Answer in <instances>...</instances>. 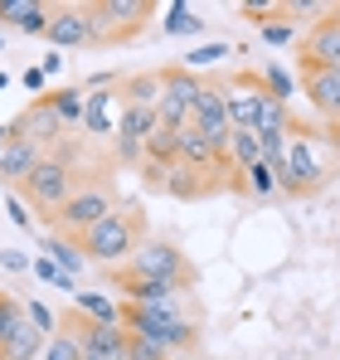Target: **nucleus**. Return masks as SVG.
<instances>
[{
	"label": "nucleus",
	"instance_id": "nucleus-23",
	"mask_svg": "<svg viewBox=\"0 0 340 360\" xmlns=\"http://www.w3.org/2000/svg\"><path fill=\"white\" fill-rule=\"evenodd\" d=\"M30 316H25V302H15L10 292H0V360L10 351V341H15V331L25 326Z\"/></svg>",
	"mask_w": 340,
	"mask_h": 360
},
{
	"label": "nucleus",
	"instance_id": "nucleus-17",
	"mask_svg": "<svg viewBox=\"0 0 340 360\" xmlns=\"http://www.w3.org/2000/svg\"><path fill=\"white\" fill-rule=\"evenodd\" d=\"M117 98H122V93H112V88L88 93V103H83V131H88V136H117V122H112Z\"/></svg>",
	"mask_w": 340,
	"mask_h": 360
},
{
	"label": "nucleus",
	"instance_id": "nucleus-5",
	"mask_svg": "<svg viewBox=\"0 0 340 360\" xmlns=\"http://www.w3.org/2000/svg\"><path fill=\"white\" fill-rule=\"evenodd\" d=\"M326 180V161H321V146L306 136L301 122H292V141H287V161L277 166V190L287 200L296 195H311L316 185Z\"/></svg>",
	"mask_w": 340,
	"mask_h": 360
},
{
	"label": "nucleus",
	"instance_id": "nucleus-1",
	"mask_svg": "<svg viewBox=\"0 0 340 360\" xmlns=\"http://www.w3.org/2000/svg\"><path fill=\"white\" fill-rule=\"evenodd\" d=\"M146 239H151V234H146V214H141L136 200H122L107 219H98L88 234H78L83 258H88V263H107V268H117V263L126 268L131 253H136Z\"/></svg>",
	"mask_w": 340,
	"mask_h": 360
},
{
	"label": "nucleus",
	"instance_id": "nucleus-12",
	"mask_svg": "<svg viewBox=\"0 0 340 360\" xmlns=\"http://www.w3.org/2000/svg\"><path fill=\"white\" fill-rule=\"evenodd\" d=\"M195 127L219 146L228 151V141H233V122H228V108H224V83H204V93H200V103H195Z\"/></svg>",
	"mask_w": 340,
	"mask_h": 360
},
{
	"label": "nucleus",
	"instance_id": "nucleus-41",
	"mask_svg": "<svg viewBox=\"0 0 340 360\" xmlns=\"http://www.w3.org/2000/svg\"><path fill=\"white\" fill-rule=\"evenodd\" d=\"M336 20H340V15H336Z\"/></svg>",
	"mask_w": 340,
	"mask_h": 360
},
{
	"label": "nucleus",
	"instance_id": "nucleus-2",
	"mask_svg": "<svg viewBox=\"0 0 340 360\" xmlns=\"http://www.w3.org/2000/svg\"><path fill=\"white\" fill-rule=\"evenodd\" d=\"M122 326H126L131 336L156 341V346L170 351L175 360H185L200 346V321H195L185 307H136V302H122Z\"/></svg>",
	"mask_w": 340,
	"mask_h": 360
},
{
	"label": "nucleus",
	"instance_id": "nucleus-29",
	"mask_svg": "<svg viewBox=\"0 0 340 360\" xmlns=\"http://www.w3.org/2000/svg\"><path fill=\"white\" fill-rule=\"evenodd\" d=\"M39 360H88V356H83V346H78L68 331H58L54 341L44 346V356H39Z\"/></svg>",
	"mask_w": 340,
	"mask_h": 360
},
{
	"label": "nucleus",
	"instance_id": "nucleus-7",
	"mask_svg": "<svg viewBox=\"0 0 340 360\" xmlns=\"http://www.w3.org/2000/svg\"><path fill=\"white\" fill-rule=\"evenodd\" d=\"M200 93H204V83H200V73H195V68H185V63L161 68V103H156L161 122H166V127H190Z\"/></svg>",
	"mask_w": 340,
	"mask_h": 360
},
{
	"label": "nucleus",
	"instance_id": "nucleus-10",
	"mask_svg": "<svg viewBox=\"0 0 340 360\" xmlns=\"http://www.w3.org/2000/svg\"><path fill=\"white\" fill-rule=\"evenodd\" d=\"M44 39L54 49H98V30H93L88 5H54V20H49Z\"/></svg>",
	"mask_w": 340,
	"mask_h": 360
},
{
	"label": "nucleus",
	"instance_id": "nucleus-37",
	"mask_svg": "<svg viewBox=\"0 0 340 360\" xmlns=\"http://www.w3.org/2000/svg\"><path fill=\"white\" fill-rule=\"evenodd\" d=\"M0 263H5V268H10V273H25V268H30V263H25V253H20V248H5V253H0Z\"/></svg>",
	"mask_w": 340,
	"mask_h": 360
},
{
	"label": "nucleus",
	"instance_id": "nucleus-21",
	"mask_svg": "<svg viewBox=\"0 0 340 360\" xmlns=\"http://www.w3.org/2000/svg\"><path fill=\"white\" fill-rule=\"evenodd\" d=\"M49 98V108H54V117L63 122V127H83V103H88V93L83 88H58V93H44Z\"/></svg>",
	"mask_w": 340,
	"mask_h": 360
},
{
	"label": "nucleus",
	"instance_id": "nucleus-18",
	"mask_svg": "<svg viewBox=\"0 0 340 360\" xmlns=\"http://www.w3.org/2000/svg\"><path fill=\"white\" fill-rule=\"evenodd\" d=\"M44 258H54L68 278H78L83 263H88V258H83V243L73 239V234H58V229H54V234H44Z\"/></svg>",
	"mask_w": 340,
	"mask_h": 360
},
{
	"label": "nucleus",
	"instance_id": "nucleus-32",
	"mask_svg": "<svg viewBox=\"0 0 340 360\" xmlns=\"http://www.w3.org/2000/svg\"><path fill=\"white\" fill-rule=\"evenodd\" d=\"M25 316H30V321H34V326H39V331H44L49 341L58 336V316L49 311V307H44V302H25Z\"/></svg>",
	"mask_w": 340,
	"mask_h": 360
},
{
	"label": "nucleus",
	"instance_id": "nucleus-27",
	"mask_svg": "<svg viewBox=\"0 0 340 360\" xmlns=\"http://www.w3.org/2000/svg\"><path fill=\"white\" fill-rule=\"evenodd\" d=\"M243 190H248V195H258V200H268V195H277V171H273L268 161H258V166H248V171H243Z\"/></svg>",
	"mask_w": 340,
	"mask_h": 360
},
{
	"label": "nucleus",
	"instance_id": "nucleus-31",
	"mask_svg": "<svg viewBox=\"0 0 340 360\" xmlns=\"http://www.w3.org/2000/svg\"><path fill=\"white\" fill-rule=\"evenodd\" d=\"M170 176H175V166H166V161H141V185L146 190H166Z\"/></svg>",
	"mask_w": 340,
	"mask_h": 360
},
{
	"label": "nucleus",
	"instance_id": "nucleus-20",
	"mask_svg": "<svg viewBox=\"0 0 340 360\" xmlns=\"http://www.w3.org/2000/svg\"><path fill=\"white\" fill-rule=\"evenodd\" d=\"M146 161H166V166H175V161H180V127L156 122V131L146 136Z\"/></svg>",
	"mask_w": 340,
	"mask_h": 360
},
{
	"label": "nucleus",
	"instance_id": "nucleus-6",
	"mask_svg": "<svg viewBox=\"0 0 340 360\" xmlns=\"http://www.w3.org/2000/svg\"><path fill=\"white\" fill-rule=\"evenodd\" d=\"M112 210H117L112 185H107L103 176H88L78 190H73V200H68V205L54 214V229H58V234H73V239H78V234H88L98 219H107Z\"/></svg>",
	"mask_w": 340,
	"mask_h": 360
},
{
	"label": "nucleus",
	"instance_id": "nucleus-24",
	"mask_svg": "<svg viewBox=\"0 0 340 360\" xmlns=\"http://www.w3.org/2000/svg\"><path fill=\"white\" fill-rule=\"evenodd\" d=\"M73 307L83 316H93V321H103V326H122V302H107V297H98V292H78Z\"/></svg>",
	"mask_w": 340,
	"mask_h": 360
},
{
	"label": "nucleus",
	"instance_id": "nucleus-34",
	"mask_svg": "<svg viewBox=\"0 0 340 360\" xmlns=\"http://www.w3.org/2000/svg\"><path fill=\"white\" fill-rule=\"evenodd\" d=\"M131 360H175V356L161 351L156 341H146V336H131Z\"/></svg>",
	"mask_w": 340,
	"mask_h": 360
},
{
	"label": "nucleus",
	"instance_id": "nucleus-40",
	"mask_svg": "<svg viewBox=\"0 0 340 360\" xmlns=\"http://www.w3.org/2000/svg\"><path fill=\"white\" fill-rule=\"evenodd\" d=\"M336 15H340V5H336Z\"/></svg>",
	"mask_w": 340,
	"mask_h": 360
},
{
	"label": "nucleus",
	"instance_id": "nucleus-35",
	"mask_svg": "<svg viewBox=\"0 0 340 360\" xmlns=\"http://www.w3.org/2000/svg\"><path fill=\"white\" fill-rule=\"evenodd\" d=\"M34 278H44V283H58V288H73V278L58 268L54 258H39V263H34Z\"/></svg>",
	"mask_w": 340,
	"mask_h": 360
},
{
	"label": "nucleus",
	"instance_id": "nucleus-38",
	"mask_svg": "<svg viewBox=\"0 0 340 360\" xmlns=\"http://www.w3.org/2000/svg\"><path fill=\"white\" fill-rule=\"evenodd\" d=\"M25 88L39 93V88H44V68H25Z\"/></svg>",
	"mask_w": 340,
	"mask_h": 360
},
{
	"label": "nucleus",
	"instance_id": "nucleus-36",
	"mask_svg": "<svg viewBox=\"0 0 340 360\" xmlns=\"http://www.w3.org/2000/svg\"><path fill=\"white\" fill-rule=\"evenodd\" d=\"M224 54H228L224 44H204V49H195V54H185V68H195V73H200V68H204V63L224 59Z\"/></svg>",
	"mask_w": 340,
	"mask_h": 360
},
{
	"label": "nucleus",
	"instance_id": "nucleus-26",
	"mask_svg": "<svg viewBox=\"0 0 340 360\" xmlns=\"http://www.w3.org/2000/svg\"><path fill=\"white\" fill-rule=\"evenodd\" d=\"M161 30H166V34H200V30H204V20L195 15V5L175 0V5L166 10V25H161Z\"/></svg>",
	"mask_w": 340,
	"mask_h": 360
},
{
	"label": "nucleus",
	"instance_id": "nucleus-22",
	"mask_svg": "<svg viewBox=\"0 0 340 360\" xmlns=\"http://www.w3.org/2000/svg\"><path fill=\"white\" fill-rule=\"evenodd\" d=\"M228 156H233V171H248V166H258V161H263V141H258V131H253V127L233 131V141H228Z\"/></svg>",
	"mask_w": 340,
	"mask_h": 360
},
{
	"label": "nucleus",
	"instance_id": "nucleus-8",
	"mask_svg": "<svg viewBox=\"0 0 340 360\" xmlns=\"http://www.w3.org/2000/svg\"><path fill=\"white\" fill-rule=\"evenodd\" d=\"M131 273H141V278H166V283H180L185 292L195 288V268H190V258L175 248L170 239H146L136 253H131V263H126Z\"/></svg>",
	"mask_w": 340,
	"mask_h": 360
},
{
	"label": "nucleus",
	"instance_id": "nucleus-33",
	"mask_svg": "<svg viewBox=\"0 0 340 360\" xmlns=\"http://www.w3.org/2000/svg\"><path fill=\"white\" fill-rule=\"evenodd\" d=\"M258 25H263V39L268 44H292L296 39V25L292 20H258Z\"/></svg>",
	"mask_w": 340,
	"mask_h": 360
},
{
	"label": "nucleus",
	"instance_id": "nucleus-9",
	"mask_svg": "<svg viewBox=\"0 0 340 360\" xmlns=\"http://www.w3.org/2000/svg\"><path fill=\"white\" fill-rule=\"evenodd\" d=\"M112 288L122 292V302H136V307H185V288L180 283L141 278L131 268H112Z\"/></svg>",
	"mask_w": 340,
	"mask_h": 360
},
{
	"label": "nucleus",
	"instance_id": "nucleus-19",
	"mask_svg": "<svg viewBox=\"0 0 340 360\" xmlns=\"http://www.w3.org/2000/svg\"><path fill=\"white\" fill-rule=\"evenodd\" d=\"M156 103H161V73L122 78V108H156Z\"/></svg>",
	"mask_w": 340,
	"mask_h": 360
},
{
	"label": "nucleus",
	"instance_id": "nucleus-25",
	"mask_svg": "<svg viewBox=\"0 0 340 360\" xmlns=\"http://www.w3.org/2000/svg\"><path fill=\"white\" fill-rule=\"evenodd\" d=\"M166 195H175V200H200V195H214V185H204L200 171H190V166H180V161H175V176H170Z\"/></svg>",
	"mask_w": 340,
	"mask_h": 360
},
{
	"label": "nucleus",
	"instance_id": "nucleus-4",
	"mask_svg": "<svg viewBox=\"0 0 340 360\" xmlns=\"http://www.w3.org/2000/svg\"><path fill=\"white\" fill-rule=\"evenodd\" d=\"M88 15H93V30H98V49H117V44H131L146 30L156 5L151 0H88Z\"/></svg>",
	"mask_w": 340,
	"mask_h": 360
},
{
	"label": "nucleus",
	"instance_id": "nucleus-28",
	"mask_svg": "<svg viewBox=\"0 0 340 360\" xmlns=\"http://www.w3.org/2000/svg\"><path fill=\"white\" fill-rule=\"evenodd\" d=\"M282 15L311 20V25H326V20H336V5H331V0H287Z\"/></svg>",
	"mask_w": 340,
	"mask_h": 360
},
{
	"label": "nucleus",
	"instance_id": "nucleus-30",
	"mask_svg": "<svg viewBox=\"0 0 340 360\" xmlns=\"http://www.w3.org/2000/svg\"><path fill=\"white\" fill-rule=\"evenodd\" d=\"M263 88H268V93H273L277 103H292V93H296V83L287 78L277 63H273V68H263Z\"/></svg>",
	"mask_w": 340,
	"mask_h": 360
},
{
	"label": "nucleus",
	"instance_id": "nucleus-39",
	"mask_svg": "<svg viewBox=\"0 0 340 360\" xmlns=\"http://www.w3.org/2000/svg\"><path fill=\"white\" fill-rule=\"evenodd\" d=\"M326 146H336V156H340V122H331V127H326Z\"/></svg>",
	"mask_w": 340,
	"mask_h": 360
},
{
	"label": "nucleus",
	"instance_id": "nucleus-3",
	"mask_svg": "<svg viewBox=\"0 0 340 360\" xmlns=\"http://www.w3.org/2000/svg\"><path fill=\"white\" fill-rule=\"evenodd\" d=\"M73 190H78V146H49V156L34 166V176L20 185V195L54 224V214L73 200Z\"/></svg>",
	"mask_w": 340,
	"mask_h": 360
},
{
	"label": "nucleus",
	"instance_id": "nucleus-16",
	"mask_svg": "<svg viewBox=\"0 0 340 360\" xmlns=\"http://www.w3.org/2000/svg\"><path fill=\"white\" fill-rule=\"evenodd\" d=\"M0 20L25 30V34H49L54 5H44V0H0Z\"/></svg>",
	"mask_w": 340,
	"mask_h": 360
},
{
	"label": "nucleus",
	"instance_id": "nucleus-14",
	"mask_svg": "<svg viewBox=\"0 0 340 360\" xmlns=\"http://www.w3.org/2000/svg\"><path fill=\"white\" fill-rule=\"evenodd\" d=\"M301 93L326 122H340V68H301Z\"/></svg>",
	"mask_w": 340,
	"mask_h": 360
},
{
	"label": "nucleus",
	"instance_id": "nucleus-13",
	"mask_svg": "<svg viewBox=\"0 0 340 360\" xmlns=\"http://www.w3.org/2000/svg\"><path fill=\"white\" fill-rule=\"evenodd\" d=\"M49 156V146L44 141H30V136H15L5 151H0V185H10V190H20L25 180L34 176V166Z\"/></svg>",
	"mask_w": 340,
	"mask_h": 360
},
{
	"label": "nucleus",
	"instance_id": "nucleus-15",
	"mask_svg": "<svg viewBox=\"0 0 340 360\" xmlns=\"http://www.w3.org/2000/svg\"><path fill=\"white\" fill-rule=\"evenodd\" d=\"M301 68H340V20L316 25L301 39Z\"/></svg>",
	"mask_w": 340,
	"mask_h": 360
},
{
	"label": "nucleus",
	"instance_id": "nucleus-11",
	"mask_svg": "<svg viewBox=\"0 0 340 360\" xmlns=\"http://www.w3.org/2000/svg\"><path fill=\"white\" fill-rule=\"evenodd\" d=\"M263 98H268L263 73H238V78H228V83H224V108H228L233 131L258 127V108H263Z\"/></svg>",
	"mask_w": 340,
	"mask_h": 360
}]
</instances>
